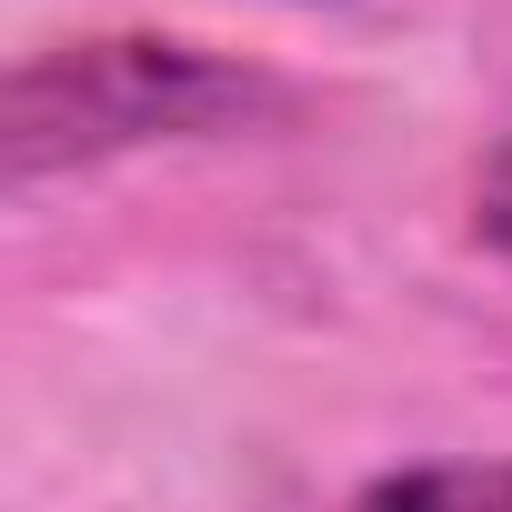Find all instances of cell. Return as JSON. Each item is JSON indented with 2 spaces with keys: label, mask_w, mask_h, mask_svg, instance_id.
<instances>
[{
  "label": "cell",
  "mask_w": 512,
  "mask_h": 512,
  "mask_svg": "<svg viewBox=\"0 0 512 512\" xmlns=\"http://www.w3.org/2000/svg\"><path fill=\"white\" fill-rule=\"evenodd\" d=\"M262 111H282V81H262L251 61H221L201 41H61L31 51L0 91V161L11 181H51L111 151H161V141H221L251 131Z\"/></svg>",
  "instance_id": "obj_1"
},
{
  "label": "cell",
  "mask_w": 512,
  "mask_h": 512,
  "mask_svg": "<svg viewBox=\"0 0 512 512\" xmlns=\"http://www.w3.org/2000/svg\"><path fill=\"white\" fill-rule=\"evenodd\" d=\"M472 231L512 262V131L492 141V161H482V181H472Z\"/></svg>",
  "instance_id": "obj_3"
},
{
  "label": "cell",
  "mask_w": 512,
  "mask_h": 512,
  "mask_svg": "<svg viewBox=\"0 0 512 512\" xmlns=\"http://www.w3.org/2000/svg\"><path fill=\"white\" fill-rule=\"evenodd\" d=\"M352 512H512V462H412L382 472Z\"/></svg>",
  "instance_id": "obj_2"
}]
</instances>
